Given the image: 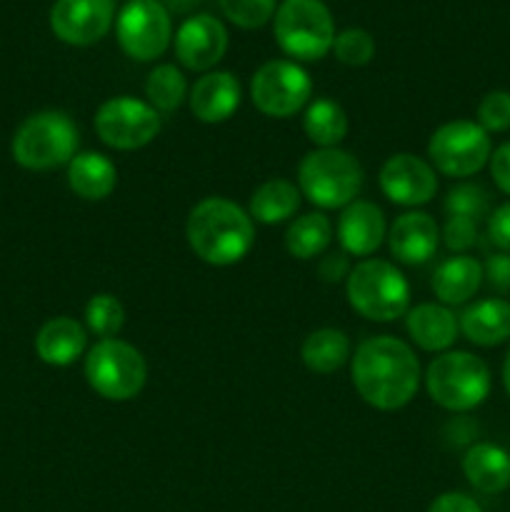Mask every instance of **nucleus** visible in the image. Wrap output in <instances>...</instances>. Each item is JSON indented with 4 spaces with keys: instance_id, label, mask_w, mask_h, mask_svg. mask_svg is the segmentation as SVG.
Returning a JSON list of instances; mask_svg holds the SVG:
<instances>
[{
    "instance_id": "obj_1",
    "label": "nucleus",
    "mask_w": 510,
    "mask_h": 512,
    "mask_svg": "<svg viewBox=\"0 0 510 512\" xmlns=\"http://www.w3.org/2000/svg\"><path fill=\"white\" fill-rule=\"evenodd\" d=\"M350 375L370 408L400 410L418 393L420 363L408 343L393 335H378L358 345Z\"/></svg>"
},
{
    "instance_id": "obj_2",
    "label": "nucleus",
    "mask_w": 510,
    "mask_h": 512,
    "mask_svg": "<svg viewBox=\"0 0 510 512\" xmlns=\"http://www.w3.org/2000/svg\"><path fill=\"white\" fill-rule=\"evenodd\" d=\"M188 245L203 263L228 268L240 263L255 243L250 213L228 198H205L190 210L185 225Z\"/></svg>"
},
{
    "instance_id": "obj_3",
    "label": "nucleus",
    "mask_w": 510,
    "mask_h": 512,
    "mask_svg": "<svg viewBox=\"0 0 510 512\" xmlns=\"http://www.w3.org/2000/svg\"><path fill=\"white\" fill-rule=\"evenodd\" d=\"M300 195L323 210L345 208L363 190V168L340 148L310 150L298 168Z\"/></svg>"
},
{
    "instance_id": "obj_4",
    "label": "nucleus",
    "mask_w": 510,
    "mask_h": 512,
    "mask_svg": "<svg viewBox=\"0 0 510 512\" xmlns=\"http://www.w3.org/2000/svg\"><path fill=\"white\" fill-rule=\"evenodd\" d=\"M345 295L355 313L373 323H390L408 313L410 285L405 275L388 260H363L345 283Z\"/></svg>"
},
{
    "instance_id": "obj_5",
    "label": "nucleus",
    "mask_w": 510,
    "mask_h": 512,
    "mask_svg": "<svg viewBox=\"0 0 510 512\" xmlns=\"http://www.w3.org/2000/svg\"><path fill=\"white\" fill-rule=\"evenodd\" d=\"M78 155V128L60 110L35 113L15 130L13 158L25 170H53Z\"/></svg>"
},
{
    "instance_id": "obj_6",
    "label": "nucleus",
    "mask_w": 510,
    "mask_h": 512,
    "mask_svg": "<svg viewBox=\"0 0 510 512\" xmlns=\"http://www.w3.org/2000/svg\"><path fill=\"white\" fill-rule=\"evenodd\" d=\"M425 388L433 403L450 413H468L478 408L490 393V370L478 355L453 350L428 365Z\"/></svg>"
},
{
    "instance_id": "obj_7",
    "label": "nucleus",
    "mask_w": 510,
    "mask_h": 512,
    "mask_svg": "<svg viewBox=\"0 0 510 512\" xmlns=\"http://www.w3.org/2000/svg\"><path fill=\"white\" fill-rule=\"evenodd\" d=\"M275 40L295 60H320L333 50L335 23L323 0H283L275 8Z\"/></svg>"
},
{
    "instance_id": "obj_8",
    "label": "nucleus",
    "mask_w": 510,
    "mask_h": 512,
    "mask_svg": "<svg viewBox=\"0 0 510 512\" xmlns=\"http://www.w3.org/2000/svg\"><path fill=\"white\" fill-rule=\"evenodd\" d=\"M85 380L105 400L125 403L140 395L148 380L143 353L118 338L98 340L85 358Z\"/></svg>"
},
{
    "instance_id": "obj_9",
    "label": "nucleus",
    "mask_w": 510,
    "mask_h": 512,
    "mask_svg": "<svg viewBox=\"0 0 510 512\" xmlns=\"http://www.w3.org/2000/svg\"><path fill=\"white\" fill-rule=\"evenodd\" d=\"M490 138L473 120H450L440 125L428 143V158L435 170L450 178H468L490 163Z\"/></svg>"
},
{
    "instance_id": "obj_10",
    "label": "nucleus",
    "mask_w": 510,
    "mask_h": 512,
    "mask_svg": "<svg viewBox=\"0 0 510 512\" xmlns=\"http://www.w3.org/2000/svg\"><path fill=\"white\" fill-rule=\"evenodd\" d=\"M310 95L313 83L308 70L300 68L295 60H268L250 80L253 105L268 118H290L308 108Z\"/></svg>"
},
{
    "instance_id": "obj_11",
    "label": "nucleus",
    "mask_w": 510,
    "mask_h": 512,
    "mask_svg": "<svg viewBox=\"0 0 510 512\" xmlns=\"http://www.w3.org/2000/svg\"><path fill=\"white\" fill-rule=\"evenodd\" d=\"M120 48L133 60L160 58L173 38V20L160 0H128L115 18Z\"/></svg>"
},
{
    "instance_id": "obj_12",
    "label": "nucleus",
    "mask_w": 510,
    "mask_h": 512,
    "mask_svg": "<svg viewBox=\"0 0 510 512\" xmlns=\"http://www.w3.org/2000/svg\"><path fill=\"white\" fill-rule=\"evenodd\" d=\"M95 133L115 150H138L160 133V115L150 103L130 95L105 100L95 113Z\"/></svg>"
},
{
    "instance_id": "obj_13",
    "label": "nucleus",
    "mask_w": 510,
    "mask_h": 512,
    "mask_svg": "<svg viewBox=\"0 0 510 512\" xmlns=\"http://www.w3.org/2000/svg\"><path fill=\"white\" fill-rule=\"evenodd\" d=\"M380 190L385 198L403 208H418L430 203L438 193L435 168L428 160L410 153H398L380 168Z\"/></svg>"
},
{
    "instance_id": "obj_14",
    "label": "nucleus",
    "mask_w": 510,
    "mask_h": 512,
    "mask_svg": "<svg viewBox=\"0 0 510 512\" xmlns=\"http://www.w3.org/2000/svg\"><path fill=\"white\" fill-rule=\"evenodd\" d=\"M113 0H55L50 28L68 45H93L113 28Z\"/></svg>"
},
{
    "instance_id": "obj_15",
    "label": "nucleus",
    "mask_w": 510,
    "mask_h": 512,
    "mask_svg": "<svg viewBox=\"0 0 510 512\" xmlns=\"http://www.w3.org/2000/svg\"><path fill=\"white\" fill-rule=\"evenodd\" d=\"M228 50V30L215 15L198 13L180 23L175 33V55L188 70L210 73Z\"/></svg>"
},
{
    "instance_id": "obj_16",
    "label": "nucleus",
    "mask_w": 510,
    "mask_h": 512,
    "mask_svg": "<svg viewBox=\"0 0 510 512\" xmlns=\"http://www.w3.org/2000/svg\"><path fill=\"white\" fill-rule=\"evenodd\" d=\"M240 83L228 70H210L190 88V110L200 123H225L240 108Z\"/></svg>"
},
{
    "instance_id": "obj_17",
    "label": "nucleus",
    "mask_w": 510,
    "mask_h": 512,
    "mask_svg": "<svg viewBox=\"0 0 510 512\" xmlns=\"http://www.w3.org/2000/svg\"><path fill=\"white\" fill-rule=\"evenodd\" d=\"M438 243L440 228L435 223V218H430L428 213L413 210V213H405L400 218H395V223L390 225V253L403 265L428 263L435 255V250H438Z\"/></svg>"
},
{
    "instance_id": "obj_18",
    "label": "nucleus",
    "mask_w": 510,
    "mask_h": 512,
    "mask_svg": "<svg viewBox=\"0 0 510 512\" xmlns=\"http://www.w3.org/2000/svg\"><path fill=\"white\" fill-rule=\"evenodd\" d=\"M385 238L383 210L368 200H353L338 218V240L343 253L368 258L380 248Z\"/></svg>"
},
{
    "instance_id": "obj_19",
    "label": "nucleus",
    "mask_w": 510,
    "mask_h": 512,
    "mask_svg": "<svg viewBox=\"0 0 510 512\" xmlns=\"http://www.w3.org/2000/svg\"><path fill=\"white\" fill-rule=\"evenodd\" d=\"M405 315H408L405 318L408 335L425 353H443L458 338V318L448 305L420 303Z\"/></svg>"
},
{
    "instance_id": "obj_20",
    "label": "nucleus",
    "mask_w": 510,
    "mask_h": 512,
    "mask_svg": "<svg viewBox=\"0 0 510 512\" xmlns=\"http://www.w3.org/2000/svg\"><path fill=\"white\" fill-rule=\"evenodd\" d=\"M85 345H88V333H85L83 325L68 315H60V318L48 320L38 330L35 353L45 365L68 368L85 353Z\"/></svg>"
},
{
    "instance_id": "obj_21",
    "label": "nucleus",
    "mask_w": 510,
    "mask_h": 512,
    "mask_svg": "<svg viewBox=\"0 0 510 512\" xmlns=\"http://www.w3.org/2000/svg\"><path fill=\"white\" fill-rule=\"evenodd\" d=\"M458 328L473 345L495 348V345L510 340V303L498 298L478 300L465 308L458 320Z\"/></svg>"
},
{
    "instance_id": "obj_22",
    "label": "nucleus",
    "mask_w": 510,
    "mask_h": 512,
    "mask_svg": "<svg viewBox=\"0 0 510 512\" xmlns=\"http://www.w3.org/2000/svg\"><path fill=\"white\" fill-rule=\"evenodd\" d=\"M483 263L470 255H453L443 260L433 273V293L445 305H463L483 285Z\"/></svg>"
},
{
    "instance_id": "obj_23",
    "label": "nucleus",
    "mask_w": 510,
    "mask_h": 512,
    "mask_svg": "<svg viewBox=\"0 0 510 512\" xmlns=\"http://www.w3.org/2000/svg\"><path fill=\"white\" fill-rule=\"evenodd\" d=\"M463 473L478 493L498 495L510 485V455L493 443H475L465 453Z\"/></svg>"
},
{
    "instance_id": "obj_24",
    "label": "nucleus",
    "mask_w": 510,
    "mask_h": 512,
    "mask_svg": "<svg viewBox=\"0 0 510 512\" xmlns=\"http://www.w3.org/2000/svg\"><path fill=\"white\" fill-rule=\"evenodd\" d=\"M68 185L78 198L105 200L118 185V168L103 153L85 150L68 163Z\"/></svg>"
},
{
    "instance_id": "obj_25",
    "label": "nucleus",
    "mask_w": 510,
    "mask_h": 512,
    "mask_svg": "<svg viewBox=\"0 0 510 512\" xmlns=\"http://www.w3.org/2000/svg\"><path fill=\"white\" fill-rule=\"evenodd\" d=\"M300 208V188L283 178L265 180L250 198V218L263 225H278L293 218Z\"/></svg>"
},
{
    "instance_id": "obj_26",
    "label": "nucleus",
    "mask_w": 510,
    "mask_h": 512,
    "mask_svg": "<svg viewBox=\"0 0 510 512\" xmlns=\"http://www.w3.org/2000/svg\"><path fill=\"white\" fill-rule=\"evenodd\" d=\"M300 358H303L305 368L313 370V373L318 375L335 373V370L343 368L350 358L348 335H345L343 330H335V328L313 330V333L303 340Z\"/></svg>"
},
{
    "instance_id": "obj_27",
    "label": "nucleus",
    "mask_w": 510,
    "mask_h": 512,
    "mask_svg": "<svg viewBox=\"0 0 510 512\" xmlns=\"http://www.w3.org/2000/svg\"><path fill=\"white\" fill-rule=\"evenodd\" d=\"M303 130L318 148H338V143H343L348 135V115L335 100L315 98L305 108Z\"/></svg>"
},
{
    "instance_id": "obj_28",
    "label": "nucleus",
    "mask_w": 510,
    "mask_h": 512,
    "mask_svg": "<svg viewBox=\"0 0 510 512\" xmlns=\"http://www.w3.org/2000/svg\"><path fill=\"white\" fill-rule=\"evenodd\" d=\"M333 240V225L323 213H308L295 218L285 233V250L298 260H313L328 250Z\"/></svg>"
},
{
    "instance_id": "obj_29",
    "label": "nucleus",
    "mask_w": 510,
    "mask_h": 512,
    "mask_svg": "<svg viewBox=\"0 0 510 512\" xmlns=\"http://www.w3.org/2000/svg\"><path fill=\"white\" fill-rule=\"evenodd\" d=\"M145 95H148V103L155 110H160V113H173V110H178L183 105L185 95H188L185 75L170 63L155 65L148 73V80H145Z\"/></svg>"
},
{
    "instance_id": "obj_30",
    "label": "nucleus",
    "mask_w": 510,
    "mask_h": 512,
    "mask_svg": "<svg viewBox=\"0 0 510 512\" xmlns=\"http://www.w3.org/2000/svg\"><path fill=\"white\" fill-rule=\"evenodd\" d=\"M85 325L90 333L98 335L100 340L115 338L125 325V308L115 295L100 293L93 295L85 305Z\"/></svg>"
},
{
    "instance_id": "obj_31",
    "label": "nucleus",
    "mask_w": 510,
    "mask_h": 512,
    "mask_svg": "<svg viewBox=\"0 0 510 512\" xmlns=\"http://www.w3.org/2000/svg\"><path fill=\"white\" fill-rule=\"evenodd\" d=\"M448 218H468L478 223L480 218H485L490 210V195L488 190L480 188L475 183H463L455 185L448 193L443 203Z\"/></svg>"
},
{
    "instance_id": "obj_32",
    "label": "nucleus",
    "mask_w": 510,
    "mask_h": 512,
    "mask_svg": "<svg viewBox=\"0 0 510 512\" xmlns=\"http://www.w3.org/2000/svg\"><path fill=\"white\" fill-rule=\"evenodd\" d=\"M335 58L350 68H363L373 60L375 55V40L368 30L363 28H345L335 35Z\"/></svg>"
},
{
    "instance_id": "obj_33",
    "label": "nucleus",
    "mask_w": 510,
    "mask_h": 512,
    "mask_svg": "<svg viewBox=\"0 0 510 512\" xmlns=\"http://www.w3.org/2000/svg\"><path fill=\"white\" fill-rule=\"evenodd\" d=\"M230 23L240 28H260L275 15V0H218Z\"/></svg>"
},
{
    "instance_id": "obj_34",
    "label": "nucleus",
    "mask_w": 510,
    "mask_h": 512,
    "mask_svg": "<svg viewBox=\"0 0 510 512\" xmlns=\"http://www.w3.org/2000/svg\"><path fill=\"white\" fill-rule=\"evenodd\" d=\"M478 125L485 133H505L510 130V93L493 90L478 105Z\"/></svg>"
},
{
    "instance_id": "obj_35",
    "label": "nucleus",
    "mask_w": 510,
    "mask_h": 512,
    "mask_svg": "<svg viewBox=\"0 0 510 512\" xmlns=\"http://www.w3.org/2000/svg\"><path fill=\"white\" fill-rule=\"evenodd\" d=\"M443 240L450 250L463 253V250L473 248L478 240V223L468 218H448L443 228Z\"/></svg>"
},
{
    "instance_id": "obj_36",
    "label": "nucleus",
    "mask_w": 510,
    "mask_h": 512,
    "mask_svg": "<svg viewBox=\"0 0 510 512\" xmlns=\"http://www.w3.org/2000/svg\"><path fill=\"white\" fill-rule=\"evenodd\" d=\"M488 238L495 248L510 253V203L500 205L488 218Z\"/></svg>"
},
{
    "instance_id": "obj_37",
    "label": "nucleus",
    "mask_w": 510,
    "mask_h": 512,
    "mask_svg": "<svg viewBox=\"0 0 510 512\" xmlns=\"http://www.w3.org/2000/svg\"><path fill=\"white\" fill-rule=\"evenodd\" d=\"M483 275L488 280V285L493 288L510 290V253H498V255H490L483 265Z\"/></svg>"
},
{
    "instance_id": "obj_38",
    "label": "nucleus",
    "mask_w": 510,
    "mask_h": 512,
    "mask_svg": "<svg viewBox=\"0 0 510 512\" xmlns=\"http://www.w3.org/2000/svg\"><path fill=\"white\" fill-rule=\"evenodd\" d=\"M350 263H348V253H328L323 260L318 263V275L323 283L335 285L340 280H348L350 275Z\"/></svg>"
},
{
    "instance_id": "obj_39",
    "label": "nucleus",
    "mask_w": 510,
    "mask_h": 512,
    "mask_svg": "<svg viewBox=\"0 0 510 512\" xmlns=\"http://www.w3.org/2000/svg\"><path fill=\"white\" fill-rule=\"evenodd\" d=\"M490 175H493L495 185H498L505 195H510V140L498 145L495 153L490 155Z\"/></svg>"
},
{
    "instance_id": "obj_40",
    "label": "nucleus",
    "mask_w": 510,
    "mask_h": 512,
    "mask_svg": "<svg viewBox=\"0 0 510 512\" xmlns=\"http://www.w3.org/2000/svg\"><path fill=\"white\" fill-rule=\"evenodd\" d=\"M428 512H483V508L465 493H443L430 503Z\"/></svg>"
},
{
    "instance_id": "obj_41",
    "label": "nucleus",
    "mask_w": 510,
    "mask_h": 512,
    "mask_svg": "<svg viewBox=\"0 0 510 512\" xmlns=\"http://www.w3.org/2000/svg\"><path fill=\"white\" fill-rule=\"evenodd\" d=\"M160 3L168 8V13H190V10H195V5H200L203 0H160Z\"/></svg>"
},
{
    "instance_id": "obj_42",
    "label": "nucleus",
    "mask_w": 510,
    "mask_h": 512,
    "mask_svg": "<svg viewBox=\"0 0 510 512\" xmlns=\"http://www.w3.org/2000/svg\"><path fill=\"white\" fill-rule=\"evenodd\" d=\"M503 385L510 395V348H508V355H505V363H503Z\"/></svg>"
}]
</instances>
